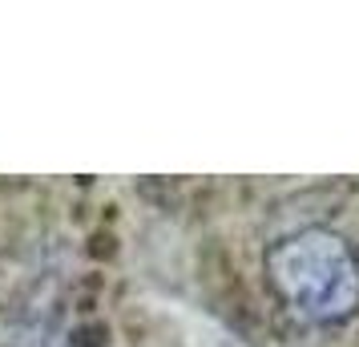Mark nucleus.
I'll return each mask as SVG.
<instances>
[{"label":"nucleus","instance_id":"nucleus-1","mask_svg":"<svg viewBox=\"0 0 359 347\" xmlns=\"http://www.w3.org/2000/svg\"><path fill=\"white\" fill-rule=\"evenodd\" d=\"M275 299L311 327H343L359 315V250L331 226H299L262 250Z\"/></svg>","mask_w":359,"mask_h":347}]
</instances>
